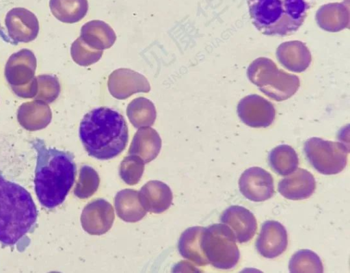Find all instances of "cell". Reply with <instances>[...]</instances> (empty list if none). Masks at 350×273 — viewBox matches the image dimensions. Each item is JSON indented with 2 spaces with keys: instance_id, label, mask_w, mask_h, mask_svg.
I'll use <instances>...</instances> for the list:
<instances>
[{
  "instance_id": "1",
  "label": "cell",
  "mask_w": 350,
  "mask_h": 273,
  "mask_svg": "<svg viewBox=\"0 0 350 273\" xmlns=\"http://www.w3.org/2000/svg\"><path fill=\"white\" fill-rule=\"evenodd\" d=\"M31 144L37 155L35 192L40 204L52 209L64 201L75 181L74 155L68 151L46 147L41 139L36 138Z\"/></svg>"
},
{
  "instance_id": "2",
  "label": "cell",
  "mask_w": 350,
  "mask_h": 273,
  "mask_svg": "<svg viewBox=\"0 0 350 273\" xmlns=\"http://www.w3.org/2000/svg\"><path fill=\"white\" fill-rule=\"evenodd\" d=\"M38 211L29 194L21 185L6 179L0 170V243L23 252L28 235L37 227Z\"/></svg>"
},
{
  "instance_id": "3",
  "label": "cell",
  "mask_w": 350,
  "mask_h": 273,
  "mask_svg": "<svg viewBox=\"0 0 350 273\" xmlns=\"http://www.w3.org/2000/svg\"><path fill=\"white\" fill-rule=\"evenodd\" d=\"M79 134L88 154L100 160L118 156L129 140L124 116L107 107H96L88 112L80 122Z\"/></svg>"
},
{
  "instance_id": "4",
  "label": "cell",
  "mask_w": 350,
  "mask_h": 273,
  "mask_svg": "<svg viewBox=\"0 0 350 273\" xmlns=\"http://www.w3.org/2000/svg\"><path fill=\"white\" fill-rule=\"evenodd\" d=\"M254 27L262 34L285 36L302 25L310 8L305 0H247Z\"/></svg>"
},
{
  "instance_id": "5",
  "label": "cell",
  "mask_w": 350,
  "mask_h": 273,
  "mask_svg": "<svg viewBox=\"0 0 350 273\" xmlns=\"http://www.w3.org/2000/svg\"><path fill=\"white\" fill-rule=\"evenodd\" d=\"M201 247L208 263L216 268L231 269L239 260L240 253L234 234L224 224H214L205 227Z\"/></svg>"
},
{
  "instance_id": "6",
  "label": "cell",
  "mask_w": 350,
  "mask_h": 273,
  "mask_svg": "<svg viewBox=\"0 0 350 273\" xmlns=\"http://www.w3.org/2000/svg\"><path fill=\"white\" fill-rule=\"evenodd\" d=\"M304 150L311 165L323 174H336L346 167L349 149L343 144L312 138L306 140Z\"/></svg>"
},
{
  "instance_id": "7",
  "label": "cell",
  "mask_w": 350,
  "mask_h": 273,
  "mask_svg": "<svg viewBox=\"0 0 350 273\" xmlns=\"http://www.w3.org/2000/svg\"><path fill=\"white\" fill-rule=\"evenodd\" d=\"M241 193L247 199L261 202L270 198L274 193L273 179L271 174L260 167L245 170L239 181Z\"/></svg>"
},
{
  "instance_id": "8",
  "label": "cell",
  "mask_w": 350,
  "mask_h": 273,
  "mask_svg": "<svg viewBox=\"0 0 350 273\" xmlns=\"http://www.w3.org/2000/svg\"><path fill=\"white\" fill-rule=\"evenodd\" d=\"M36 57L29 49H23L12 54L5 66V77L11 88L22 87L35 78Z\"/></svg>"
},
{
  "instance_id": "9",
  "label": "cell",
  "mask_w": 350,
  "mask_h": 273,
  "mask_svg": "<svg viewBox=\"0 0 350 273\" xmlns=\"http://www.w3.org/2000/svg\"><path fill=\"white\" fill-rule=\"evenodd\" d=\"M5 24L9 37L15 44L31 42L38 35L39 23L36 16L23 8H14L8 11Z\"/></svg>"
},
{
  "instance_id": "10",
  "label": "cell",
  "mask_w": 350,
  "mask_h": 273,
  "mask_svg": "<svg viewBox=\"0 0 350 273\" xmlns=\"http://www.w3.org/2000/svg\"><path fill=\"white\" fill-rule=\"evenodd\" d=\"M114 220L112 205L103 198L89 203L83 209L81 222L83 229L90 235H100L108 231Z\"/></svg>"
},
{
  "instance_id": "11",
  "label": "cell",
  "mask_w": 350,
  "mask_h": 273,
  "mask_svg": "<svg viewBox=\"0 0 350 273\" xmlns=\"http://www.w3.org/2000/svg\"><path fill=\"white\" fill-rule=\"evenodd\" d=\"M288 245L285 227L275 220L265 221L261 226L256 248L262 257L273 259L284 252Z\"/></svg>"
},
{
  "instance_id": "12",
  "label": "cell",
  "mask_w": 350,
  "mask_h": 273,
  "mask_svg": "<svg viewBox=\"0 0 350 273\" xmlns=\"http://www.w3.org/2000/svg\"><path fill=\"white\" fill-rule=\"evenodd\" d=\"M222 224L233 231L239 243L250 241L255 235L257 222L254 214L247 209L239 205H232L221 214Z\"/></svg>"
},
{
  "instance_id": "13",
  "label": "cell",
  "mask_w": 350,
  "mask_h": 273,
  "mask_svg": "<svg viewBox=\"0 0 350 273\" xmlns=\"http://www.w3.org/2000/svg\"><path fill=\"white\" fill-rule=\"evenodd\" d=\"M316 181L313 175L304 168H297L278 183V190L285 198L298 200L309 198L314 192Z\"/></svg>"
},
{
  "instance_id": "14",
  "label": "cell",
  "mask_w": 350,
  "mask_h": 273,
  "mask_svg": "<svg viewBox=\"0 0 350 273\" xmlns=\"http://www.w3.org/2000/svg\"><path fill=\"white\" fill-rule=\"evenodd\" d=\"M257 101L250 103L248 97L240 101L237 112L241 120L252 127H267L275 118L273 105L260 96L257 95Z\"/></svg>"
},
{
  "instance_id": "15",
  "label": "cell",
  "mask_w": 350,
  "mask_h": 273,
  "mask_svg": "<svg viewBox=\"0 0 350 273\" xmlns=\"http://www.w3.org/2000/svg\"><path fill=\"white\" fill-rule=\"evenodd\" d=\"M138 198L146 211L160 213L171 205L172 192L167 184L160 181H150L138 192Z\"/></svg>"
},
{
  "instance_id": "16",
  "label": "cell",
  "mask_w": 350,
  "mask_h": 273,
  "mask_svg": "<svg viewBox=\"0 0 350 273\" xmlns=\"http://www.w3.org/2000/svg\"><path fill=\"white\" fill-rule=\"evenodd\" d=\"M52 113L47 103L34 100L22 103L17 111L20 125L29 131L46 127L51 120Z\"/></svg>"
},
{
  "instance_id": "17",
  "label": "cell",
  "mask_w": 350,
  "mask_h": 273,
  "mask_svg": "<svg viewBox=\"0 0 350 273\" xmlns=\"http://www.w3.org/2000/svg\"><path fill=\"white\" fill-rule=\"evenodd\" d=\"M161 147V140L157 132L152 128H142L135 134L129 153L148 163L158 155Z\"/></svg>"
},
{
  "instance_id": "18",
  "label": "cell",
  "mask_w": 350,
  "mask_h": 273,
  "mask_svg": "<svg viewBox=\"0 0 350 273\" xmlns=\"http://www.w3.org/2000/svg\"><path fill=\"white\" fill-rule=\"evenodd\" d=\"M204 228L202 226L188 228L181 234L178 244L181 256L200 266L209 264L201 247V239Z\"/></svg>"
},
{
  "instance_id": "19",
  "label": "cell",
  "mask_w": 350,
  "mask_h": 273,
  "mask_svg": "<svg viewBox=\"0 0 350 273\" xmlns=\"http://www.w3.org/2000/svg\"><path fill=\"white\" fill-rule=\"evenodd\" d=\"M114 205L118 217L126 222H137L146 214L139 203L138 192L135 190L124 189L118 192Z\"/></svg>"
},
{
  "instance_id": "20",
  "label": "cell",
  "mask_w": 350,
  "mask_h": 273,
  "mask_svg": "<svg viewBox=\"0 0 350 273\" xmlns=\"http://www.w3.org/2000/svg\"><path fill=\"white\" fill-rule=\"evenodd\" d=\"M49 7L57 20L75 23L85 16L88 3L87 0H50Z\"/></svg>"
},
{
  "instance_id": "21",
  "label": "cell",
  "mask_w": 350,
  "mask_h": 273,
  "mask_svg": "<svg viewBox=\"0 0 350 273\" xmlns=\"http://www.w3.org/2000/svg\"><path fill=\"white\" fill-rule=\"evenodd\" d=\"M269 162L273 170L277 174L286 176L297 168L299 159L297 153L291 146L281 144L270 151Z\"/></svg>"
},
{
  "instance_id": "22",
  "label": "cell",
  "mask_w": 350,
  "mask_h": 273,
  "mask_svg": "<svg viewBox=\"0 0 350 273\" xmlns=\"http://www.w3.org/2000/svg\"><path fill=\"white\" fill-rule=\"evenodd\" d=\"M291 272H323L322 261L314 252L308 249H301L295 252L288 263Z\"/></svg>"
},
{
  "instance_id": "23",
  "label": "cell",
  "mask_w": 350,
  "mask_h": 273,
  "mask_svg": "<svg viewBox=\"0 0 350 273\" xmlns=\"http://www.w3.org/2000/svg\"><path fill=\"white\" fill-rule=\"evenodd\" d=\"M99 183L100 178L97 172L91 166L83 165L81 167L74 194L79 198H88L96 192Z\"/></svg>"
},
{
  "instance_id": "24",
  "label": "cell",
  "mask_w": 350,
  "mask_h": 273,
  "mask_svg": "<svg viewBox=\"0 0 350 273\" xmlns=\"http://www.w3.org/2000/svg\"><path fill=\"white\" fill-rule=\"evenodd\" d=\"M38 91L35 100L46 103H51L57 99L60 93V84L58 78L53 75H40L36 77Z\"/></svg>"
},
{
  "instance_id": "25",
  "label": "cell",
  "mask_w": 350,
  "mask_h": 273,
  "mask_svg": "<svg viewBox=\"0 0 350 273\" xmlns=\"http://www.w3.org/2000/svg\"><path fill=\"white\" fill-rule=\"evenodd\" d=\"M144 170V162L138 156L130 155L122 161L119 174L121 179L129 185L139 182Z\"/></svg>"
},
{
  "instance_id": "26",
  "label": "cell",
  "mask_w": 350,
  "mask_h": 273,
  "mask_svg": "<svg viewBox=\"0 0 350 273\" xmlns=\"http://www.w3.org/2000/svg\"><path fill=\"white\" fill-rule=\"evenodd\" d=\"M13 92L18 97L23 99H32L34 98L38 91V82L37 78H35L27 85L12 88Z\"/></svg>"
},
{
  "instance_id": "27",
  "label": "cell",
  "mask_w": 350,
  "mask_h": 273,
  "mask_svg": "<svg viewBox=\"0 0 350 273\" xmlns=\"http://www.w3.org/2000/svg\"><path fill=\"white\" fill-rule=\"evenodd\" d=\"M0 36L3 38V40L6 42H10V40L6 36V35L3 32V30L0 28Z\"/></svg>"
}]
</instances>
